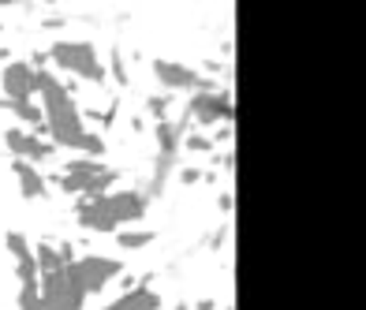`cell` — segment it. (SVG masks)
<instances>
[{
    "label": "cell",
    "mask_w": 366,
    "mask_h": 310,
    "mask_svg": "<svg viewBox=\"0 0 366 310\" xmlns=\"http://www.w3.org/2000/svg\"><path fill=\"white\" fill-rule=\"evenodd\" d=\"M38 94L45 101V131L52 135L57 146H71V150H82L86 146V127H82L79 105L71 101V94L57 83V75L49 71H38Z\"/></svg>",
    "instance_id": "1"
},
{
    "label": "cell",
    "mask_w": 366,
    "mask_h": 310,
    "mask_svg": "<svg viewBox=\"0 0 366 310\" xmlns=\"http://www.w3.org/2000/svg\"><path fill=\"white\" fill-rule=\"evenodd\" d=\"M146 213V198L135 191H116V195H102L94 202L79 206V224L90 232H116L127 221H139Z\"/></svg>",
    "instance_id": "2"
},
{
    "label": "cell",
    "mask_w": 366,
    "mask_h": 310,
    "mask_svg": "<svg viewBox=\"0 0 366 310\" xmlns=\"http://www.w3.org/2000/svg\"><path fill=\"white\" fill-rule=\"evenodd\" d=\"M113 184H116V172L105 168L102 161H71L68 172H64V180H60V187L68 191V195H75L79 206L102 198L105 187H113Z\"/></svg>",
    "instance_id": "3"
},
{
    "label": "cell",
    "mask_w": 366,
    "mask_h": 310,
    "mask_svg": "<svg viewBox=\"0 0 366 310\" xmlns=\"http://www.w3.org/2000/svg\"><path fill=\"white\" fill-rule=\"evenodd\" d=\"M68 269V277L75 280V288L82 291V296H94V291H102L108 280H116L124 273V266L116 258H97V254H90V258H79V262H71V266H64Z\"/></svg>",
    "instance_id": "4"
},
{
    "label": "cell",
    "mask_w": 366,
    "mask_h": 310,
    "mask_svg": "<svg viewBox=\"0 0 366 310\" xmlns=\"http://www.w3.org/2000/svg\"><path fill=\"white\" fill-rule=\"evenodd\" d=\"M52 60L64 71H75L79 79H90V83H102L105 79V68L97 64L94 45H86V41H57L52 45Z\"/></svg>",
    "instance_id": "5"
},
{
    "label": "cell",
    "mask_w": 366,
    "mask_h": 310,
    "mask_svg": "<svg viewBox=\"0 0 366 310\" xmlns=\"http://www.w3.org/2000/svg\"><path fill=\"white\" fill-rule=\"evenodd\" d=\"M38 296H41L45 310H82V303H86V296L75 288V280L68 277V269L45 273L38 280Z\"/></svg>",
    "instance_id": "6"
},
{
    "label": "cell",
    "mask_w": 366,
    "mask_h": 310,
    "mask_svg": "<svg viewBox=\"0 0 366 310\" xmlns=\"http://www.w3.org/2000/svg\"><path fill=\"white\" fill-rule=\"evenodd\" d=\"M187 116L198 124H232L235 120V105L224 90H198L187 105Z\"/></svg>",
    "instance_id": "7"
},
{
    "label": "cell",
    "mask_w": 366,
    "mask_h": 310,
    "mask_svg": "<svg viewBox=\"0 0 366 310\" xmlns=\"http://www.w3.org/2000/svg\"><path fill=\"white\" fill-rule=\"evenodd\" d=\"M0 86H4V97L8 101H30V94H38V68L34 64H8L0 71Z\"/></svg>",
    "instance_id": "8"
},
{
    "label": "cell",
    "mask_w": 366,
    "mask_h": 310,
    "mask_svg": "<svg viewBox=\"0 0 366 310\" xmlns=\"http://www.w3.org/2000/svg\"><path fill=\"white\" fill-rule=\"evenodd\" d=\"M153 75H157L168 90H202L206 86L198 71H191L187 64H176V60H153Z\"/></svg>",
    "instance_id": "9"
},
{
    "label": "cell",
    "mask_w": 366,
    "mask_h": 310,
    "mask_svg": "<svg viewBox=\"0 0 366 310\" xmlns=\"http://www.w3.org/2000/svg\"><path fill=\"white\" fill-rule=\"evenodd\" d=\"M8 150H12L19 161H45L52 153V146L41 142L38 135H26V131H19V127H12V131H8Z\"/></svg>",
    "instance_id": "10"
},
{
    "label": "cell",
    "mask_w": 366,
    "mask_h": 310,
    "mask_svg": "<svg viewBox=\"0 0 366 310\" xmlns=\"http://www.w3.org/2000/svg\"><path fill=\"white\" fill-rule=\"evenodd\" d=\"M105 310H161V296L157 291H150V288H131V291H124L116 303H108Z\"/></svg>",
    "instance_id": "11"
},
{
    "label": "cell",
    "mask_w": 366,
    "mask_h": 310,
    "mask_svg": "<svg viewBox=\"0 0 366 310\" xmlns=\"http://www.w3.org/2000/svg\"><path fill=\"white\" fill-rule=\"evenodd\" d=\"M12 168H15V180H19L23 198H41V195H45V180L38 176V172H34L30 161H19V157H15Z\"/></svg>",
    "instance_id": "12"
},
{
    "label": "cell",
    "mask_w": 366,
    "mask_h": 310,
    "mask_svg": "<svg viewBox=\"0 0 366 310\" xmlns=\"http://www.w3.org/2000/svg\"><path fill=\"white\" fill-rule=\"evenodd\" d=\"M34 262H38V273H57V269H64L60 251H52L49 243H38V247H34Z\"/></svg>",
    "instance_id": "13"
},
{
    "label": "cell",
    "mask_w": 366,
    "mask_h": 310,
    "mask_svg": "<svg viewBox=\"0 0 366 310\" xmlns=\"http://www.w3.org/2000/svg\"><path fill=\"white\" fill-rule=\"evenodd\" d=\"M8 108H12L15 116H19V120H26V124H34L38 127V131H45V113L38 105H30V101H4Z\"/></svg>",
    "instance_id": "14"
},
{
    "label": "cell",
    "mask_w": 366,
    "mask_h": 310,
    "mask_svg": "<svg viewBox=\"0 0 366 310\" xmlns=\"http://www.w3.org/2000/svg\"><path fill=\"white\" fill-rule=\"evenodd\" d=\"M8 251L15 254V262H23V258H30V254H34V247L23 240V232H8Z\"/></svg>",
    "instance_id": "15"
},
{
    "label": "cell",
    "mask_w": 366,
    "mask_h": 310,
    "mask_svg": "<svg viewBox=\"0 0 366 310\" xmlns=\"http://www.w3.org/2000/svg\"><path fill=\"white\" fill-rule=\"evenodd\" d=\"M19 310H45L41 296H38V284H23L19 288Z\"/></svg>",
    "instance_id": "16"
},
{
    "label": "cell",
    "mask_w": 366,
    "mask_h": 310,
    "mask_svg": "<svg viewBox=\"0 0 366 310\" xmlns=\"http://www.w3.org/2000/svg\"><path fill=\"white\" fill-rule=\"evenodd\" d=\"M153 243V232H120V247L135 251V247H150Z\"/></svg>",
    "instance_id": "17"
},
{
    "label": "cell",
    "mask_w": 366,
    "mask_h": 310,
    "mask_svg": "<svg viewBox=\"0 0 366 310\" xmlns=\"http://www.w3.org/2000/svg\"><path fill=\"white\" fill-rule=\"evenodd\" d=\"M183 146H187L191 153H209V150H213V142H209L206 135H191V139L183 142Z\"/></svg>",
    "instance_id": "18"
},
{
    "label": "cell",
    "mask_w": 366,
    "mask_h": 310,
    "mask_svg": "<svg viewBox=\"0 0 366 310\" xmlns=\"http://www.w3.org/2000/svg\"><path fill=\"white\" fill-rule=\"evenodd\" d=\"M82 150H86L90 157H102V153H105V142H102V135L86 131V146H82Z\"/></svg>",
    "instance_id": "19"
},
{
    "label": "cell",
    "mask_w": 366,
    "mask_h": 310,
    "mask_svg": "<svg viewBox=\"0 0 366 310\" xmlns=\"http://www.w3.org/2000/svg\"><path fill=\"white\" fill-rule=\"evenodd\" d=\"M150 113H153V116H161V120H164V113H168V97H164V94L150 97Z\"/></svg>",
    "instance_id": "20"
},
{
    "label": "cell",
    "mask_w": 366,
    "mask_h": 310,
    "mask_svg": "<svg viewBox=\"0 0 366 310\" xmlns=\"http://www.w3.org/2000/svg\"><path fill=\"white\" fill-rule=\"evenodd\" d=\"M113 71H116V83L127 86V71H124V57H120V52H113Z\"/></svg>",
    "instance_id": "21"
},
{
    "label": "cell",
    "mask_w": 366,
    "mask_h": 310,
    "mask_svg": "<svg viewBox=\"0 0 366 310\" xmlns=\"http://www.w3.org/2000/svg\"><path fill=\"white\" fill-rule=\"evenodd\" d=\"M202 180V168H183L180 172V184H198Z\"/></svg>",
    "instance_id": "22"
},
{
    "label": "cell",
    "mask_w": 366,
    "mask_h": 310,
    "mask_svg": "<svg viewBox=\"0 0 366 310\" xmlns=\"http://www.w3.org/2000/svg\"><path fill=\"white\" fill-rule=\"evenodd\" d=\"M232 206H235V198L232 195H221V209H224V213H232Z\"/></svg>",
    "instance_id": "23"
},
{
    "label": "cell",
    "mask_w": 366,
    "mask_h": 310,
    "mask_svg": "<svg viewBox=\"0 0 366 310\" xmlns=\"http://www.w3.org/2000/svg\"><path fill=\"white\" fill-rule=\"evenodd\" d=\"M195 310H217V303H213V299H202V303H198Z\"/></svg>",
    "instance_id": "24"
},
{
    "label": "cell",
    "mask_w": 366,
    "mask_h": 310,
    "mask_svg": "<svg viewBox=\"0 0 366 310\" xmlns=\"http://www.w3.org/2000/svg\"><path fill=\"white\" fill-rule=\"evenodd\" d=\"M176 310H191V307H183V303H180V307H176Z\"/></svg>",
    "instance_id": "25"
}]
</instances>
